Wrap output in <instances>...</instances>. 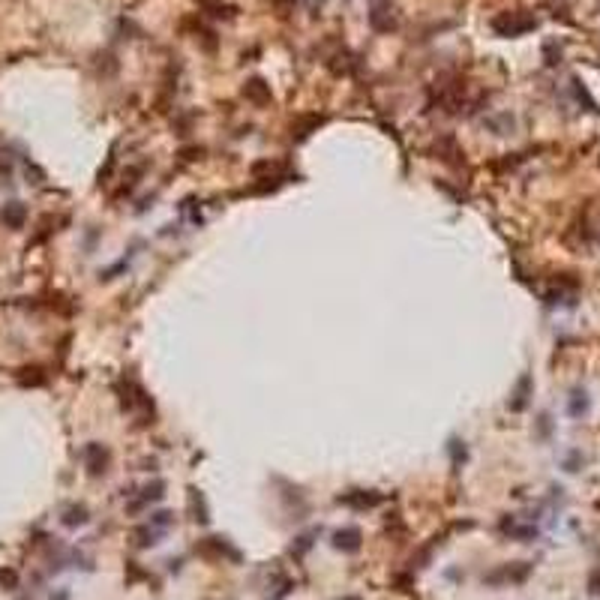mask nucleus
<instances>
[{
    "label": "nucleus",
    "mask_w": 600,
    "mask_h": 600,
    "mask_svg": "<svg viewBox=\"0 0 600 600\" xmlns=\"http://www.w3.org/2000/svg\"><path fill=\"white\" fill-rule=\"evenodd\" d=\"M118 393H120L123 412H142L144 423H153V402H151V397H147L144 388L135 381L133 375H123V378H120Z\"/></svg>",
    "instance_id": "1"
},
{
    "label": "nucleus",
    "mask_w": 600,
    "mask_h": 600,
    "mask_svg": "<svg viewBox=\"0 0 600 600\" xmlns=\"http://www.w3.org/2000/svg\"><path fill=\"white\" fill-rule=\"evenodd\" d=\"M534 27H537V19L522 15V12H504L492 21V30H496L498 36H520V34H529Z\"/></svg>",
    "instance_id": "2"
},
{
    "label": "nucleus",
    "mask_w": 600,
    "mask_h": 600,
    "mask_svg": "<svg viewBox=\"0 0 600 600\" xmlns=\"http://www.w3.org/2000/svg\"><path fill=\"white\" fill-rule=\"evenodd\" d=\"M109 463H111V454L109 447L100 445V441H90L85 447V465H87V474L90 478H100V474L109 471Z\"/></svg>",
    "instance_id": "3"
},
{
    "label": "nucleus",
    "mask_w": 600,
    "mask_h": 600,
    "mask_svg": "<svg viewBox=\"0 0 600 600\" xmlns=\"http://www.w3.org/2000/svg\"><path fill=\"white\" fill-rule=\"evenodd\" d=\"M331 544H333V549H340L345 555H355V553H360V546H364V534H360V529H355V525H345V529L333 531Z\"/></svg>",
    "instance_id": "4"
},
{
    "label": "nucleus",
    "mask_w": 600,
    "mask_h": 600,
    "mask_svg": "<svg viewBox=\"0 0 600 600\" xmlns=\"http://www.w3.org/2000/svg\"><path fill=\"white\" fill-rule=\"evenodd\" d=\"M384 501L381 492H373V489H351L340 496V504L345 507H355V511H369V507H378Z\"/></svg>",
    "instance_id": "5"
},
{
    "label": "nucleus",
    "mask_w": 600,
    "mask_h": 600,
    "mask_svg": "<svg viewBox=\"0 0 600 600\" xmlns=\"http://www.w3.org/2000/svg\"><path fill=\"white\" fill-rule=\"evenodd\" d=\"M435 156H438L441 162H447V166H463V151H459L456 138L454 135H441L438 142H435Z\"/></svg>",
    "instance_id": "6"
},
{
    "label": "nucleus",
    "mask_w": 600,
    "mask_h": 600,
    "mask_svg": "<svg viewBox=\"0 0 600 600\" xmlns=\"http://www.w3.org/2000/svg\"><path fill=\"white\" fill-rule=\"evenodd\" d=\"M529 399H531V375H529V373H522V375H520V381H516V388H513V393H511V402H507V408L520 414V412H525Z\"/></svg>",
    "instance_id": "7"
},
{
    "label": "nucleus",
    "mask_w": 600,
    "mask_h": 600,
    "mask_svg": "<svg viewBox=\"0 0 600 600\" xmlns=\"http://www.w3.org/2000/svg\"><path fill=\"white\" fill-rule=\"evenodd\" d=\"M243 96L252 105H258V109H261V105H270V100H274V96H270V85H267L265 78H249V81H246Z\"/></svg>",
    "instance_id": "8"
},
{
    "label": "nucleus",
    "mask_w": 600,
    "mask_h": 600,
    "mask_svg": "<svg viewBox=\"0 0 600 600\" xmlns=\"http://www.w3.org/2000/svg\"><path fill=\"white\" fill-rule=\"evenodd\" d=\"M162 496H166V483L162 480H153V483H147V487L142 489V496H138L133 504H129V513H138L142 507H147V504H153V501H159Z\"/></svg>",
    "instance_id": "9"
},
{
    "label": "nucleus",
    "mask_w": 600,
    "mask_h": 600,
    "mask_svg": "<svg viewBox=\"0 0 600 600\" xmlns=\"http://www.w3.org/2000/svg\"><path fill=\"white\" fill-rule=\"evenodd\" d=\"M501 531L507 534V537L511 540H522V544H529V540H534L537 537V529H534V525H522L520 520H501Z\"/></svg>",
    "instance_id": "10"
},
{
    "label": "nucleus",
    "mask_w": 600,
    "mask_h": 600,
    "mask_svg": "<svg viewBox=\"0 0 600 600\" xmlns=\"http://www.w3.org/2000/svg\"><path fill=\"white\" fill-rule=\"evenodd\" d=\"M24 219H27V208L21 201H6L3 210H0V223L6 228H21Z\"/></svg>",
    "instance_id": "11"
},
{
    "label": "nucleus",
    "mask_w": 600,
    "mask_h": 600,
    "mask_svg": "<svg viewBox=\"0 0 600 600\" xmlns=\"http://www.w3.org/2000/svg\"><path fill=\"white\" fill-rule=\"evenodd\" d=\"M201 553H204V555H216V558L228 555V558H234V562H237V558H241V555H237V549H232V546H228L223 537H204Z\"/></svg>",
    "instance_id": "12"
},
{
    "label": "nucleus",
    "mask_w": 600,
    "mask_h": 600,
    "mask_svg": "<svg viewBox=\"0 0 600 600\" xmlns=\"http://www.w3.org/2000/svg\"><path fill=\"white\" fill-rule=\"evenodd\" d=\"M318 126H322V118H318V114H309V118H300V120L291 126L294 142H307V138H309L312 133H315Z\"/></svg>",
    "instance_id": "13"
},
{
    "label": "nucleus",
    "mask_w": 600,
    "mask_h": 600,
    "mask_svg": "<svg viewBox=\"0 0 600 600\" xmlns=\"http://www.w3.org/2000/svg\"><path fill=\"white\" fill-rule=\"evenodd\" d=\"M588 405H591V399H588V393L586 390H573L570 393V399H567V412H570V417H582L588 412Z\"/></svg>",
    "instance_id": "14"
},
{
    "label": "nucleus",
    "mask_w": 600,
    "mask_h": 600,
    "mask_svg": "<svg viewBox=\"0 0 600 600\" xmlns=\"http://www.w3.org/2000/svg\"><path fill=\"white\" fill-rule=\"evenodd\" d=\"M87 520H90V513L85 504H72L63 511V525H67V529H78V525H85Z\"/></svg>",
    "instance_id": "15"
},
{
    "label": "nucleus",
    "mask_w": 600,
    "mask_h": 600,
    "mask_svg": "<svg viewBox=\"0 0 600 600\" xmlns=\"http://www.w3.org/2000/svg\"><path fill=\"white\" fill-rule=\"evenodd\" d=\"M159 534H162L159 529H153V525L147 522L144 529H135V534H133V537H135V546H153Z\"/></svg>",
    "instance_id": "16"
},
{
    "label": "nucleus",
    "mask_w": 600,
    "mask_h": 600,
    "mask_svg": "<svg viewBox=\"0 0 600 600\" xmlns=\"http://www.w3.org/2000/svg\"><path fill=\"white\" fill-rule=\"evenodd\" d=\"M487 126H489L496 135H507V133L513 129V118H511V114H498V118H489V120H487Z\"/></svg>",
    "instance_id": "17"
},
{
    "label": "nucleus",
    "mask_w": 600,
    "mask_h": 600,
    "mask_svg": "<svg viewBox=\"0 0 600 600\" xmlns=\"http://www.w3.org/2000/svg\"><path fill=\"white\" fill-rule=\"evenodd\" d=\"M19 381L21 384H45V375H43V369L39 366H30V369H21Z\"/></svg>",
    "instance_id": "18"
},
{
    "label": "nucleus",
    "mask_w": 600,
    "mask_h": 600,
    "mask_svg": "<svg viewBox=\"0 0 600 600\" xmlns=\"http://www.w3.org/2000/svg\"><path fill=\"white\" fill-rule=\"evenodd\" d=\"M189 501H192V507H199V522L204 525L210 520L208 516V507H204V498H201V492L199 489H189Z\"/></svg>",
    "instance_id": "19"
},
{
    "label": "nucleus",
    "mask_w": 600,
    "mask_h": 600,
    "mask_svg": "<svg viewBox=\"0 0 600 600\" xmlns=\"http://www.w3.org/2000/svg\"><path fill=\"white\" fill-rule=\"evenodd\" d=\"M171 522H175V516H171L168 511H159V513L151 516V525H153V529H159V531H166Z\"/></svg>",
    "instance_id": "20"
},
{
    "label": "nucleus",
    "mask_w": 600,
    "mask_h": 600,
    "mask_svg": "<svg viewBox=\"0 0 600 600\" xmlns=\"http://www.w3.org/2000/svg\"><path fill=\"white\" fill-rule=\"evenodd\" d=\"M450 456H454V465H459V463H465V447L459 445V441L454 438L450 441Z\"/></svg>",
    "instance_id": "21"
},
{
    "label": "nucleus",
    "mask_w": 600,
    "mask_h": 600,
    "mask_svg": "<svg viewBox=\"0 0 600 600\" xmlns=\"http://www.w3.org/2000/svg\"><path fill=\"white\" fill-rule=\"evenodd\" d=\"M309 546H312V534H303V537H298V546H291V555H303Z\"/></svg>",
    "instance_id": "22"
},
{
    "label": "nucleus",
    "mask_w": 600,
    "mask_h": 600,
    "mask_svg": "<svg viewBox=\"0 0 600 600\" xmlns=\"http://www.w3.org/2000/svg\"><path fill=\"white\" fill-rule=\"evenodd\" d=\"M0 582H3L6 588H15L19 586V577H15V570H0Z\"/></svg>",
    "instance_id": "23"
},
{
    "label": "nucleus",
    "mask_w": 600,
    "mask_h": 600,
    "mask_svg": "<svg viewBox=\"0 0 600 600\" xmlns=\"http://www.w3.org/2000/svg\"><path fill=\"white\" fill-rule=\"evenodd\" d=\"M588 591H591V595H600V567L588 577Z\"/></svg>",
    "instance_id": "24"
}]
</instances>
